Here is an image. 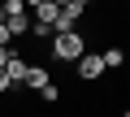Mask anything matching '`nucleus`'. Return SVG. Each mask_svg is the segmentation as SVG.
<instances>
[{
  "instance_id": "1",
  "label": "nucleus",
  "mask_w": 130,
  "mask_h": 117,
  "mask_svg": "<svg viewBox=\"0 0 130 117\" xmlns=\"http://www.w3.org/2000/svg\"><path fill=\"white\" fill-rule=\"evenodd\" d=\"M87 52V35L83 30H70V35H52V56H56V61H78V56Z\"/></svg>"
},
{
  "instance_id": "2",
  "label": "nucleus",
  "mask_w": 130,
  "mask_h": 117,
  "mask_svg": "<svg viewBox=\"0 0 130 117\" xmlns=\"http://www.w3.org/2000/svg\"><path fill=\"white\" fill-rule=\"evenodd\" d=\"M83 13H87V9H78V5H65V9L56 13V22H52V35H70V30H78Z\"/></svg>"
},
{
  "instance_id": "3",
  "label": "nucleus",
  "mask_w": 130,
  "mask_h": 117,
  "mask_svg": "<svg viewBox=\"0 0 130 117\" xmlns=\"http://www.w3.org/2000/svg\"><path fill=\"white\" fill-rule=\"evenodd\" d=\"M74 70H78L83 82H95V78L104 74V61H100V52H83L78 61H74Z\"/></svg>"
},
{
  "instance_id": "4",
  "label": "nucleus",
  "mask_w": 130,
  "mask_h": 117,
  "mask_svg": "<svg viewBox=\"0 0 130 117\" xmlns=\"http://www.w3.org/2000/svg\"><path fill=\"white\" fill-rule=\"evenodd\" d=\"M43 82H52V74H48L43 65H26V74H22V87H30V91H39Z\"/></svg>"
},
{
  "instance_id": "5",
  "label": "nucleus",
  "mask_w": 130,
  "mask_h": 117,
  "mask_svg": "<svg viewBox=\"0 0 130 117\" xmlns=\"http://www.w3.org/2000/svg\"><path fill=\"white\" fill-rule=\"evenodd\" d=\"M26 65L30 61H22V56L9 48V61H5V74H9V82H22V74H26Z\"/></svg>"
},
{
  "instance_id": "6",
  "label": "nucleus",
  "mask_w": 130,
  "mask_h": 117,
  "mask_svg": "<svg viewBox=\"0 0 130 117\" xmlns=\"http://www.w3.org/2000/svg\"><path fill=\"white\" fill-rule=\"evenodd\" d=\"M30 13H35V18H30V22H43V26H52V22H56V13H61V9H56V5H52V0H39V5H35V9H30Z\"/></svg>"
},
{
  "instance_id": "7",
  "label": "nucleus",
  "mask_w": 130,
  "mask_h": 117,
  "mask_svg": "<svg viewBox=\"0 0 130 117\" xmlns=\"http://www.w3.org/2000/svg\"><path fill=\"white\" fill-rule=\"evenodd\" d=\"M5 30H9V35H26V30H30V13H13V18H5Z\"/></svg>"
},
{
  "instance_id": "8",
  "label": "nucleus",
  "mask_w": 130,
  "mask_h": 117,
  "mask_svg": "<svg viewBox=\"0 0 130 117\" xmlns=\"http://www.w3.org/2000/svg\"><path fill=\"white\" fill-rule=\"evenodd\" d=\"M100 61H104V70H121V65H126V52H121V48H104Z\"/></svg>"
},
{
  "instance_id": "9",
  "label": "nucleus",
  "mask_w": 130,
  "mask_h": 117,
  "mask_svg": "<svg viewBox=\"0 0 130 117\" xmlns=\"http://www.w3.org/2000/svg\"><path fill=\"white\" fill-rule=\"evenodd\" d=\"M39 100H43V104H56V100H61V87H56V82H43V87H39Z\"/></svg>"
},
{
  "instance_id": "10",
  "label": "nucleus",
  "mask_w": 130,
  "mask_h": 117,
  "mask_svg": "<svg viewBox=\"0 0 130 117\" xmlns=\"http://www.w3.org/2000/svg\"><path fill=\"white\" fill-rule=\"evenodd\" d=\"M13 13H26L22 0H0V18H13Z\"/></svg>"
},
{
  "instance_id": "11",
  "label": "nucleus",
  "mask_w": 130,
  "mask_h": 117,
  "mask_svg": "<svg viewBox=\"0 0 130 117\" xmlns=\"http://www.w3.org/2000/svg\"><path fill=\"white\" fill-rule=\"evenodd\" d=\"M26 35H35V39H52V26H43V22H30V30Z\"/></svg>"
},
{
  "instance_id": "12",
  "label": "nucleus",
  "mask_w": 130,
  "mask_h": 117,
  "mask_svg": "<svg viewBox=\"0 0 130 117\" xmlns=\"http://www.w3.org/2000/svg\"><path fill=\"white\" fill-rule=\"evenodd\" d=\"M9 43H13V35L5 30V22H0V48H9Z\"/></svg>"
},
{
  "instance_id": "13",
  "label": "nucleus",
  "mask_w": 130,
  "mask_h": 117,
  "mask_svg": "<svg viewBox=\"0 0 130 117\" xmlns=\"http://www.w3.org/2000/svg\"><path fill=\"white\" fill-rule=\"evenodd\" d=\"M9 87H13V82H9V74H5V70H0V95H5Z\"/></svg>"
},
{
  "instance_id": "14",
  "label": "nucleus",
  "mask_w": 130,
  "mask_h": 117,
  "mask_svg": "<svg viewBox=\"0 0 130 117\" xmlns=\"http://www.w3.org/2000/svg\"><path fill=\"white\" fill-rule=\"evenodd\" d=\"M5 61H9V48H0V70H5Z\"/></svg>"
},
{
  "instance_id": "15",
  "label": "nucleus",
  "mask_w": 130,
  "mask_h": 117,
  "mask_svg": "<svg viewBox=\"0 0 130 117\" xmlns=\"http://www.w3.org/2000/svg\"><path fill=\"white\" fill-rule=\"evenodd\" d=\"M121 117H130V113H121Z\"/></svg>"
},
{
  "instance_id": "16",
  "label": "nucleus",
  "mask_w": 130,
  "mask_h": 117,
  "mask_svg": "<svg viewBox=\"0 0 130 117\" xmlns=\"http://www.w3.org/2000/svg\"><path fill=\"white\" fill-rule=\"evenodd\" d=\"M0 22H5V18H0Z\"/></svg>"
}]
</instances>
